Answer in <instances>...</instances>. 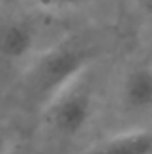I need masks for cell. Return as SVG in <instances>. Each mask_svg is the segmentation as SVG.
<instances>
[{
  "label": "cell",
  "instance_id": "1",
  "mask_svg": "<svg viewBox=\"0 0 152 154\" xmlns=\"http://www.w3.org/2000/svg\"><path fill=\"white\" fill-rule=\"evenodd\" d=\"M88 52L74 43H59L38 52L20 79V93L39 111L70 81L88 70Z\"/></svg>",
  "mask_w": 152,
  "mask_h": 154
},
{
  "label": "cell",
  "instance_id": "2",
  "mask_svg": "<svg viewBox=\"0 0 152 154\" xmlns=\"http://www.w3.org/2000/svg\"><path fill=\"white\" fill-rule=\"evenodd\" d=\"M93 113V82L90 72L70 81L41 109L43 124L50 133L61 138L77 136L90 122Z\"/></svg>",
  "mask_w": 152,
  "mask_h": 154
},
{
  "label": "cell",
  "instance_id": "3",
  "mask_svg": "<svg viewBox=\"0 0 152 154\" xmlns=\"http://www.w3.org/2000/svg\"><path fill=\"white\" fill-rule=\"evenodd\" d=\"M36 47L38 32L29 22L11 18L0 23V57L4 61L18 63L34 57Z\"/></svg>",
  "mask_w": 152,
  "mask_h": 154
},
{
  "label": "cell",
  "instance_id": "4",
  "mask_svg": "<svg viewBox=\"0 0 152 154\" xmlns=\"http://www.w3.org/2000/svg\"><path fill=\"white\" fill-rule=\"evenodd\" d=\"M120 97L129 113L152 111V63L136 65L125 74Z\"/></svg>",
  "mask_w": 152,
  "mask_h": 154
},
{
  "label": "cell",
  "instance_id": "5",
  "mask_svg": "<svg viewBox=\"0 0 152 154\" xmlns=\"http://www.w3.org/2000/svg\"><path fill=\"white\" fill-rule=\"evenodd\" d=\"M81 154H152V131L134 129L90 145Z\"/></svg>",
  "mask_w": 152,
  "mask_h": 154
},
{
  "label": "cell",
  "instance_id": "6",
  "mask_svg": "<svg viewBox=\"0 0 152 154\" xmlns=\"http://www.w3.org/2000/svg\"><path fill=\"white\" fill-rule=\"evenodd\" d=\"M14 149V136L11 129L0 124V154H11Z\"/></svg>",
  "mask_w": 152,
  "mask_h": 154
},
{
  "label": "cell",
  "instance_id": "7",
  "mask_svg": "<svg viewBox=\"0 0 152 154\" xmlns=\"http://www.w3.org/2000/svg\"><path fill=\"white\" fill-rule=\"evenodd\" d=\"M38 4L41 5H45V7H59V9H63V7H75V5H81L82 2H86V0H36Z\"/></svg>",
  "mask_w": 152,
  "mask_h": 154
},
{
  "label": "cell",
  "instance_id": "8",
  "mask_svg": "<svg viewBox=\"0 0 152 154\" xmlns=\"http://www.w3.org/2000/svg\"><path fill=\"white\" fill-rule=\"evenodd\" d=\"M140 7L149 18H152V0H140Z\"/></svg>",
  "mask_w": 152,
  "mask_h": 154
}]
</instances>
